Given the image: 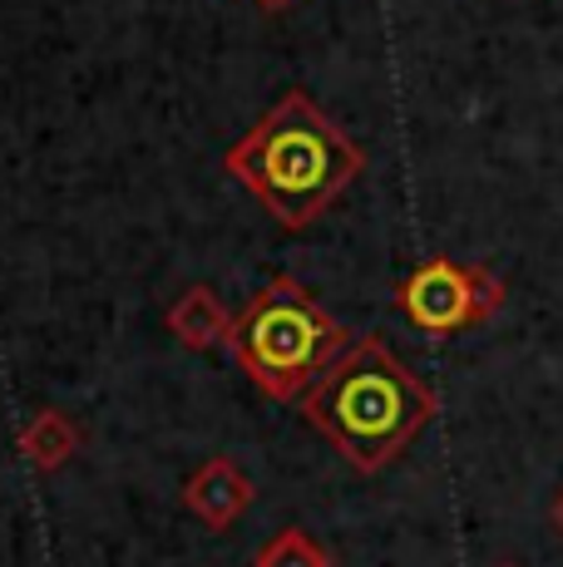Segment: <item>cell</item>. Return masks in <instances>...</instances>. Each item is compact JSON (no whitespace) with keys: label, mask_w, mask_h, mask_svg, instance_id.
Returning <instances> with one entry per match:
<instances>
[{"label":"cell","mask_w":563,"mask_h":567,"mask_svg":"<svg viewBox=\"0 0 563 567\" xmlns=\"http://www.w3.org/2000/svg\"><path fill=\"white\" fill-rule=\"evenodd\" d=\"M297 410L356 474H381L436 420L440 400L400 361L396 346L371 331L327 365V375L297 400Z\"/></svg>","instance_id":"cell-2"},{"label":"cell","mask_w":563,"mask_h":567,"mask_svg":"<svg viewBox=\"0 0 563 567\" xmlns=\"http://www.w3.org/2000/svg\"><path fill=\"white\" fill-rule=\"evenodd\" d=\"M346 346V326L287 271L267 277L247 297L227 336V351L237 355L247 380L277 405H297Z\"/></svg>","instance_id":"cell-3"},{"label":"cell","mask_w":563,"mask_h":567,"mask_svg":"<svg viewBox=\"0 0 563 567\" xmlns=\"http://www.w3.org/2000/svg\"><path fill=\"white\" fill-rule=\"evenodd\" d=\"M504 281L490 267H464L450 257H426L406 281L396 287V307L416 331L454 336L484 326L504 307Z\"/></svg>","instance_id":"cell-4"},{"label":"cell","mask_w":563,"mask_h":567,"mask_svg":"<svg viewBox=\"0 0 563 567\" xmlns=\"http://www.w3.org/2000/svg\"><path fill=\"white\" fill-rule=\"evenodd\" d=\"M500 567H519V563H500Z\"/></svg>","instance_id":"cell-11"},{"label":"cell","mask_w":563,"mask_h":567,"mask_svg":"<svg viewBox=\"0 0 563 567\" xmlns=\"http://www.w3.org/2000/svg\"><path fill=\"white\" fill-rule=\"evenodd\" d=\"M253 6H257V10H267V16H277V10H287L291 0H253Z\"/></svg>","instance_id":"cell-10"},{"label":"cell","mask_w":563,"mask_h":567,"mask_svg":"<svg viewBox=\"0 0 563 567\" xmlns=\"http://www.w3.org/2000/svg\"><path fill=\"white\" fill-rule=\"evenodd\" d=\"M253 567H331V553L311 538L307 528H277L273 538L257 548V563Z\"/></svg>","instance_id":"cell-8"},{"label":"cell","mask_w":563,"mask_h":567,"mask_svg":"<svg viewBox=\"0 0 563 567\" xmlns=\"http://www.w3.org/2000/svg\"><path fill=\"white\" fill-rule=\"evenodd\" d=\"M223 168L253 193L287 233H307L361 178L366 154L307 90L282 100L223 154Z\"/></svg>","instance_id":"cell-1"},{"label":"cell","mask_w":563,"mask_h":567,"mask_svg":"<svg viewBox=\"0 0 563 567\" xmlns=\"http://www.w3.org/2000/svg\"><path fill=\"white\" fill-rule=\"evenodd\" d=\"M168 331H173V341H183L188 351H213V346H227L233 316H227V307L218 301L213 287H188L168 307Z\"/></svg>","instance_id":"cell-6"},{"label":"cell","mask_w":563,"mask_h":567,"mask_svg":"<svg viewBox=\"0 0 563 567\" xmlns=\"http://www.w3.org/2000/svg\"><path fill=\"white\" fill-rule=\"evenodd\" d=\"M80 444H84L80 424H74L64 410H55V405H45L35 420L25 424V430H20V454H25L40 474H55V468H64L74 454H80Z\"/></svg>","instance_id":"cell-7"},{"label":"cell","mask_w":563,"mask_h":567,"mask_svg":"<svg viewBox=\"0 0 563 567\" xmlns=\"http://www.w3.org/2000/svg\"><path fill=\"white\" fill-rule=\"evenodd\" d=\"M183 508H188L208 533H227L247 508H253V478L243 474L237 460L213 454V460H203L188 474V484H183Z\"/></svg>","instance_id":"cell-5"},{"label":"cell","mask_w":563,"mask_h":567,"mask_svg":"<svg viewBox=\"0 0 563 567\" xmlns=\"http://www.w3.org/2000/svg\"><path fill=\"white\" fill-rule=\"evenodd\" d=\"M549 518H554V528H559V538H563V488H559V498H554V508H549Z\"/></svg>","instance_id":"cell-9"}]
</instances>
